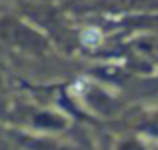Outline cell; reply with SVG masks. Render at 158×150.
Listing matches in <instances>:
<instances>
[{
  "instance_id": "cell-1",
  "label": "cell",
  "mask_w": 158,
  "mask_h": 150,
  "mask_svg": "<svg viewBox=\"0 0 158 150\" xmlns=\"http://www.w3.org/2000/svg\"><path fill=\"white\" fill-rule=\"evenodd\" d=\"M80 40H82L84 46H96V44H100V40H102V32L98 30V28L90 26L80 34Z\"/></svg>"
}]
</instances>
